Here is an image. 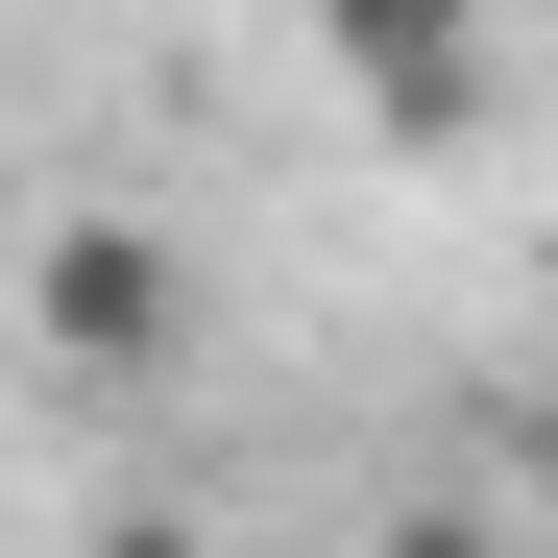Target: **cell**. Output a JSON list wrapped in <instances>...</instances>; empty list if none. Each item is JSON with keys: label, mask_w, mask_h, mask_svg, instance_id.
<instances>
[{"label": "cell", "mask_w": 558, "mask_h": 558, "mask_svg": "<svg viewBox=\"0 0 558 558\" xmlns=\"http://www.w3.org/2000/svg\"><path fill=\"white\" fill-rule=\"evenodd\" d=\"M25 340L73 389H170V364H195V243L170 219H49L25 243Z\"/></svg>", "instance_id": "obj_1"}, {"label": "cell", "mask_w": 558, "mask_h": 558, "mask_svg": "<svg viewBox=\"0 0 558 558\" xmlns=\"http://www.w3.org/2000/svg\"><path fill=\"white\" fill-rule=\"evenodd\" d=\"M316 49H340V98L389 146H461V122H486V0H316Z\"/></svg>", "instance_id": "obj_2"}, {"label": "cell", "mask_w": 558, "mask_h": 558, "mask_svg": "<svg viewBox=\"0 0 558 558\" xmlns=\"http://www.w3.org/2000/svg\"><path fill=\"white\" fill-rule=\"evenodd\" d=\"M98 558H195V534H170V510H122V534H98Z\"/></svg>", "instance_id": "obj_4"}, {"label": "cell", "mask_w": 558, "mask_h": 558, "mask_svg": "<svg viewBox=\"0 0 558 558\" xmlns=\"http://www.w3.org/2000/svg\"><path fill=\"white\" fill-rule=\"evenodd\" d=\"M364 558H510L486 510H389V534H364Z\"/></svg>", "instance_id": "obj_3"}]
</instances>
